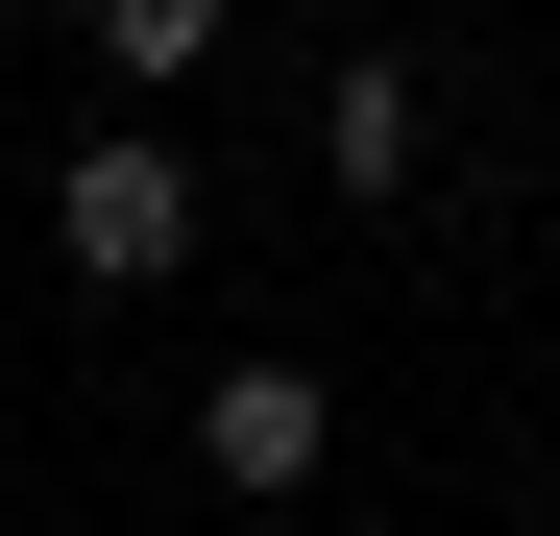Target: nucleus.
<instances>
[{"instance_id": "f257e3e1", "label": "nucleus", "mask_w": 560, "mask_h": 536, "mask_svg": "<svg viewBox=\"0 0 560 536\" xmlns=\"http://www.w3.org/2000/svg\"><path fill=\"white\" fill-rule=\"evenodd\" d=\"M49 244H73V293H171V268H196V171H171L147 123H98L49 171Z\"/></svg>"}, {"instance_id": "20e7f679", "label": "nucleus", "mask_w": 560, "mask_h": 536, "mask_svg": "<svg viewBox=\"0 0 560 536\" xmlns=\"http://www.w3.org/2000/svg\"><path fill=\"white\" fill-rule=\"evenodd\" d=\"M196 49H220V0H98V73H122V98H171Z\"/></svg>"}, {"instance_id": "f03ea898", "label": "nucleus", "mask_w": 560, "mask_h": 536, "mask_svg": "<svg viewBox=\"0 0 560 536\" xmlns=\"http://www.w3.org/2000/svg\"><path fill=\"white\" fill-rule=\"evenodd\" d=\"M196 464H220L244 512H293V488H317V366H220V391H196Z\"/></svg>"}, {"instance_id": "7ed1b4c3", "label": "nucleus", "mask_w": 560, "mask_h": 536, "mask_svg": "<svg viewBox=\"0 0 560 536\" xmlns=\"http://www.w3.org/2000/svg\"><path fill=\"white\" fill-rule=\"evenodd\" d=\"M317 147H341V196H415V73H390V49H365V73H341V98H317Z\"/></svg>"}]
</instances>
